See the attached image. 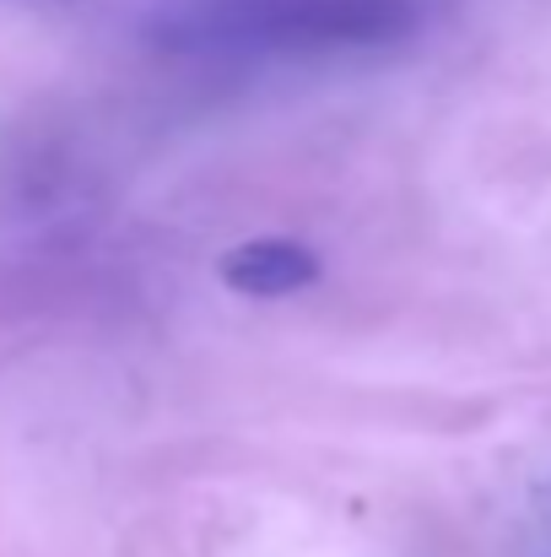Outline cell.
<instances>
[{
	"mask_svg": "<svg viewBox=\"0 0 551 557\" xmlns=\"http://www.w3.org/2000/svg\"><path fill=\"white\" fill-rule=\"evenodd\" d=\"M422 0H189L179 38L227 54H336L400 44Z\"/></svg>",
	"mask_w": 551,
	"mask_h": 557,
	"instance_id": "1",
	"label": "cell"
},
{
	"mask_svg": "<svg viewBox=\"0 0 551 557\" xmlns=\"http://www.w3.org/2000/svg\"><path fill=\"white\" fill-rule=\"evenodd\" d=\"M216 271L243 298H287L320 276V255L292 238H249V244H233Z\"/></svg>",
	"mask_w": 551,
	"mask_h": 557,
	"instance_id": "2",
	"label": "cell"
}]
</instances>
